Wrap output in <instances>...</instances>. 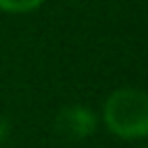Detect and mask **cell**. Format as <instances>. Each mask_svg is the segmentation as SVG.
Returning <instances> with one entry per match:
<instances>
[{
	"label": "cell",
	"mask_w": 148,
	"mask_h": 148,
	"mask_svg": "<svg viewBox=\"0 0 148 148\" xmlns=\"http://www.w3.org/2000/svg\"><path fill=\"white\" fill-rule=\"evenodd\" d=\"M7 136H9V123L5 116H0V143H5Z\"/></svg>",
	"instance_id": "obj_4"
},
{
	"label": "cell",
	"mask_w": 148,
	"mask_h": 148,
	"mask_svg": "<svg viewBox=\"0 0 148 148\" xmlns=\"http://www.w3.org/2000/svg\"><path fill=\"white\" fill-rule=\"evenodd\" d=\"M146 148H148V146H146Z\"/></svg>",
	"instance_id": "obj_5"
},
{
	"label": "cell",
	"mask_w": 148,
	"mask_h": 148,
	"mask_svg": "<svg viewBox=\"0 0 148 148\" xmlns=\"http://www.w3.org/2000/svg\"><path fill=\"white\" fill-rule=\"evenodd\" d=\"M53 127L56 132L62 136V139H69V141H83L88 139L95 127H97V116L95 111L86 109V106H65L56 113L53 118Z\"/></svg>",
	"instance_id": "obj_2"
},
{
	"label": "cell",
	"mask_w": 148,
	"mask_h": 148,
	"mask_svg": "<svg viewBox=\"0 0 148 148\" xmlns=\"http://www.w3.org/2000/svg\"><path fill=\"white\" fill-rule=\"evenodd\" d=\"M104 127L125 141L148 136V92L139 88H120L111 92L102 109Z\"/></svg>",
	"instance_id": "obj_1"
},
{
	"label": "cell",
	"mask_w": 148,
	"mask_h": 148,
	"mask_svg": "<svg viewBox=\"0 0 148 148\" xmlns=\"http://www.w3.org/2000/svg\"><path fill=\"white\" fill-rule=\"evenodd\" d=\"M44 0H0V12L7 14H30L42 7Z\"/></svg>",
	"instance_id": "obj_3"
}]
</instances>
